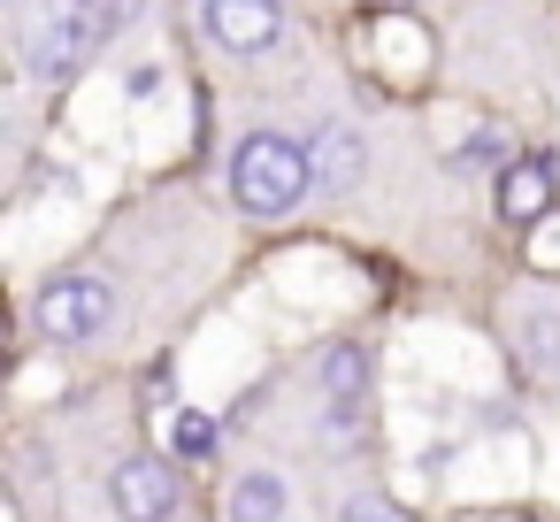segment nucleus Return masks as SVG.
Returning <instances> with one entry per match:
<instances>
[{"instance_id": "7", "label": "nucleus", "mask_w": 560, "mask_h": 522, "mask_svg": "<svg viewBox=\"0 0 560 522\" xmlns=\"http://www.w3.org/2000/svg\"><path fill=\"white\" fill-rule=\"evenodd\" d=\"M307 154H315V193H353L361 185V139L346 131V124H323L315 139H307Z\"/></svg>"}, {"instance_id": "6", "label": "nucleus", "mask_w": 560, "mask_h": 522, "mask_svg": "<svg viewBox=\"0 0 560 522\" xmlns=\"http://www.w3.org/2000/svg\"><path fill=\"white\" fill-rule=\"evenodd\" d=\"M552 193H560L552 154H522V162L499 170V216H506V223H537V216L552 208Z\"/></svg>"}, {"instance_id": "2", "label": "nucleus", "mask_w": 560, "mask_h": 522, "mask_svg": "<svg viewBox=\"0 0 560 522\" xmlns=\"http://www.w3.org/2000/svg\"><path fill=\"white\" fill-rule=\"evenodd\" d=\"M108 0H16V39L32 78H70L108 39Z\"/></svg>"}, {"instance_id": "13", "label": "nucleus", "mask_w": 560, "mask_h": 522, "mask_svg": "<svg viewBox=\"0 0 560 522\" xmlns=\"http://www.w3.org/2000/svg\"><path fill=\"white\" fill-rule=\"evenodd\" d=\"M338 522H407L392 499H376V491H353L346 507H338Z\"/></svg>"}, {"instance_id": "5", "label": "nucleus", "mask_w": 560, "mask_h": 522, "mask_svg": "<svg viewBox=\"0 0 560 522\" xmlns=\"http://www.w3.org/2000/svg\"><path fill=\"white\" fill-rule=\"evenodd\" d=\"M108 499L124 522H170L177 514V468L170 461H124L108 476Z\"/></svg>"}, {"instance_id": "14", "label": "nucleus", "mask_w": 560, "mask_h": 522, "mask_svg": "<svg viewBox=\"0 0 560 522\" xmlns=\"http://www.w3.org/2000/svg\"><path fill=\"white\" fill-rule=\"evenodd\" d=\"M392 9H399V0H392Z\"/></svg>"}, {"instance_id": "1", "label": "nucleus", "mask_w": 560, "mask_h": 522, "mask_svg": "<svg viewBox=\"0 0 560 522\" xmlns=\"http://www.w3.org/2000/svg\"><path fill=\"white\" fill-rule=\"evenodd\" d=\"M315 193V154L284 131H246L231 147V200L246 216H292Z\"/></svg>"}, {"instance_id": "12", "label": "nucleus", "mask_w": 560, "mask_h": 522, "mask_svg": "<svg viewBox=\"0 0 560 522\" xmlns=\"http://www.w3.org/2000/svg\"><path fill=\"white\" fill-rule=\"evenodd\" d=\"M170 445H177V453H192V461H200V453H208V445H215V422H208V415H192V407H185V415H177V422H170Z\"/></svg>"}, {"instance_id": "3", "label": "nucleus", "mask_w": 560, "mask_h": 522, "mask_svg": "<svg viewBox=\"0 0 560 522\" xmlns=\"http://www.w3.org/2000/svg\"><path fill=\"white\" fill-rule=\"evenodd\" d=\"M116 323V292L101 285V277H55L47 292H39V330L55 338V346H85V338H101Z\"/></svg>"}, {"instance_id": "10", "label": "nucleus", "mask_w": 560, "mask_h": 522, "mask_svg": "<svg viewBox=\"0 0 560 522\" xmlns=\"http://www.w3.org/2000/svg\"><path fill=\"white\" fill-rule=\"evenodd\" d=\"M522 361L537 376H560V308H522Z\"/></svg>"}, {"instance_id": "9", "label": "nucleus", "mask_w": 560, "mask_h": 522, "mask_svg": "<svg viewBox=\"0 0 560 522\" xmlns=\"http://www.w3.org/2000/svg\"><path fill=\"white\" fill-rule=\"evenodd\" d=\"M231 522H284V484L269 468H246L231 484Z\"/></svg>"}, {"instance_id": "11", "label": "nucleus", "mask_w": 560, "mask_h": 522, "mask_svg": "<svg viewBox=\"0 0 560 522\" xmlns=\"http://www.w3.org/2000/svg\"><path fill=\"white\" fill-rule=\"evenodd\" d=\"M506 124H483V131H468L460 139V154H453V170H506Z\"/></svg>"}, {"instance_id": "4", "label": "nucleus", "mask_w": 560, "mask_h": 522, "mask_svg": "<svg viewBox=\"0 0 560 522\" xmlns=\"http://www.w3.org/2000/svg\"><path fill=\"white\" fill-rule=\"evenodd\" d=\"M208 39L223 47V55H269L277 39H284V9L277 0H208Z\"/></svg>"}, {"instance_id": "8", "label": "nucleus", "mask_w": 560, "mask_h": 522, "mask_svg": "<svg viewBox=\"0 0 560 522\" xmlns=\"http://www.w3.org/2000/svg\"><path fill=\"white\" fill-rule=\"evenodd\" d=\"M369 346H330L323 361H315V384H323V399H369Z\"/></svg>"}]
</instances>
